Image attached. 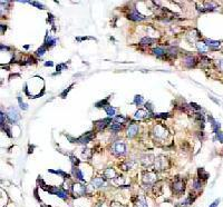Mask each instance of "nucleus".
<instances>
[{
	"mask_svg": "<svg viewBox=\"0 0 223 207\" xmlns=\"http://www.w3.org/2000/svg\"><path fill=\"white\" fill-rule=\"evenodd\" d=\"M107 102H108V99L98 101L97 104H96V107H98V108H99V107H104V108H105L106 106H108V104H107Z\"/></svg>",
	"mask_w": 223,
	"mask_h": 207,
	"instance_id": "nucleus-37",
	"label": "nucleus"
},
{
	"mask_svg": "<svg viewBox=\"0 0 223 207\" xmlns=\"http://www.w3.org/2000/svg\"><path fill=\"white\" fill-rule=\"evenodd\" d=\"M168 115H170V114H167V113L166 114L163 113V114H157V115H155V117H156V118H167Z\"/></svg>",
	"mask_w": 223,
	"mask_h": 207,
	"instance_id": "nucleus-43",
	"label": "nucleus"
},
{
	"mask_svg": "<svg viewBox=\"0 0 223 207\" xmlns=\"http://www.w3.org/2000/svg\"><path fill=\"white\" fill-rule=\"evenodd\" d=\"M216 138L219 139V142H221V143H223V133H221V131H219V133L216 134Z\"/></svg>",
	"mask_w": 223,
	"mask_h": 207,
	"instance_id": "nucleus-45",
	"label": "nucleus"
},
{
	"mask_svg": "<svg viewBox=\"0 0 223 207\" xmlns=\"http://www.w3.org/2000/svg\"><path fill=\"white\" fill-rule=\"evenodd\" d=\"M134 104L135 105H137V106H139V105H142L143 104V97L142 96H135L134 98Z\"/></svg>",
	"mask_w": 223,
	"mask_h": 207,
	"instance_id": "nucleus-35",
	"label": "nucleus"
},
{
	"mask_svg": "<svg viewBox=\"0 0 223 207\" xmlns=\"http://www.w3.org/2000/svg\"><path fill=\"white\" fill-rule=\"evenodd\" d=\"M133 166H134V161H126V163H124V164H122L121 167L124 170H128V169H130Z\"/></svg>",
	"mask_w": 223,
	"mask_h": 207,
	"instance_id": "nucleus-30",
	"label": "nucleus"
},
{
	"mask_svg": "<svg viewBox=\"0 0 223 207\" xmlns=\"http://www.w3.org/2000/svg\"><path fill=\"white\" fill-rule=\"evenodd\" d=\"M52 65H54V62H52V61H47L46 64H45V66H47V67H48V66H49V67H51Z\"/></svg>",
	"mask_w": 223,
	"mask_h": 207,
	"instance_id": "nucleus-48",
	"label": "nucleus"
},
{
	"mask_svg": "<svg viewBox=\"0 0 223 207\" xmlns=\"http://www.w3.org/2000/svg\"><path fill=\"white\" fill-rule=\"evenodd\" d=\"M154 42H155V39H152V38H149V37H145L141 39V42H139V44L143 45V46H149V45H152Z\"/></svg>",
	"mask_w": 223,
	"mask_h": 207,
	"instance_id": "nucleus-23",
	"label": "nucleus"
},
{
	"mask_svg": "<svg viewBox=\"0 0 223 207\" xmlns=\"http://www.w3.org/2000/svg\"><path fill=\"white\" fill-rule=\"evenodd\" d=\"M105 110H106L108 117H114V116H115V111H116V109H115L114 107H112L108 105V106L105 107Z\"/></svg>",
	"mask_w": 223,
	"mask_h": 207,
	"instance_id": "nucleus-28",
	"label": "nucleus"
},
{
	"mask_svg": "<svg viewBox=\"0 0 223 207\" xmlns=\"http://www.w3.org/2000/svg\"><path fill=\"white\" fill-rule=\"evenodd\" d=\"M127 18L130 19V20H133V21H142V20H145L146 17H144L143 15H141L137 10L133 8V9L130 11V14L127 15Z\"/></svg>",
	"mask_w": 223,
	"mask_h": 207,
	"instance_id": "nucleus-7",
	"label": "nucleus"
},
{
	"mask_svg": "<svg viewBox=\"0 0 223 207\" xmlns=\"http://www.w3.org/2000/svg\"><path fill=\"white\" fill-rule=\"evenodd\" d=\"M197 174H199V177H200V179L202 178V179H208V177H209V174L205 171L203 168H199V170H197Z\"/></svg>",
	"mask_w": 223,
	"mask_h": 207,
	"instance_id": "nucleus-29",
	"label": "nucleus"
},
{
	"mask_svg": "<svg viewBox=\"0 0 223 207\" xmlns=\"http://www.w3.org/2000/svg\"><path fill=\"white\" fill-rule=\"evenodd\" d=\"M73 193L75 194V196H83L87 193V186L82 184H75L73 185Z\"/></svg>",
	"mask_w": 223,
	"mask_h": 207,
	"instance_id": "nucleus-6",
	"label": "nucleus"
},
{
	"mask_svg": "<svg viewBox=\"0 0 223 207\" xmlns=\"http://www.w3.org/2000/svg\"><path fill=\"white\" fill-rule=\"evenodd\" d=\"M184 182L180 178V177H176L175 179L173 180L172 183V189L173 192L175 194H182L184 192Z\"/></svg>",
	"mask_w": 223,
	"mask_h": 207,
	"instance_id": "nucleus-2",
	"label": "nucleus"
},
{
	"mask_svg": "<svg viewBox=\"0 0 223 207\" xmlns=\"http://www.w3.org/2000/svg\"><path fill=\"white\" fill-rule=\"evenodd\" d=\"M145 108H146L147 110H149V111L153 110V106H152V104H151V102H146V104H145Z\"/></svg>",
	"mask_w": 223,
	"mask_h": 207,
	"instance_id": "nucleus-46",
	"label": "nucleus"
},
{
	"mask_svg": "<svg viewBox=\"0 0 223 207\" xmlns=\"http://www.w3.org/2000/svg\"><path fill=\"white\" fill-rule=\"evenodd\" d=\"M96 207H102V204H98V205H97Z\"/></svg>",
	"mask_w": 223,
	"mask_h": 207,
	"instance_id": "nucleus-50",
	"label": "nucleus"
},
{
	"mask_svg": "<svg viewBox=\"0 0 223 207\" xmlns=\"http://www.w3.org/2000/svg\"><path fill=\"white\" fill-rule=\"evenodd\" d=\"M204 8L205 11H212V10H215L218 8V5L215 2H213V1H205Z\"/></svg>",
	"mask_w": 223,
	"mask_h": 207,
	"instance_id": "nucleus-18",
	"label": "nucleus"
},
{
	"mask_svg": "<svg viewBox=\"0 0 223 207\" xmlns=\"http://www.w3.org/2000/svg\"><path fill=\"white\" fill-rule=\"evenodd\" d=\"M111 129L113 131H120L122 129V125L120 123H115V124L111 125Z\"/></svg>",
	"mask_w": 223,
	"mask_h": 207,
	"instance_id": "nucleus-32",
	"label": "nucleus"
},
{
	"mask_svg": "<svg viewBox=\"0 0 223 207\" xmlns=\"http://www.w3.org/2000/svg\"><path fill=\"white\" fill-rule=\"evenodd\" d=\"M71 173H73V175L75 176V178H77V180H79V182H84V180H85L83 173L80 171V169H79V168H77V167H73Z\"/></svg>",
	"mask_w": 223,
	"mask_h": 207,
	"instance_id": "nucleus-15",
	"label": "nucleus"
},
{
	"mask_svg": "<svg viewBox=\"0 0 223 207\" xmlns=\"http://www.w3.org/2000/svg\"><path fill=\"white\" fill-rule=\"evenodd\" d=\"M183 64H184V66L185 67H187V68H192V67H194L195 65H196V58H195L194 56H186L185 58L183 59Z\"/></svg>",
	"mask_w": 223,
	"mask_h": 207,
	"instance_id": "nucleus-10",
	"label": "nucleus"
},
{
	"mask_svg": "<svg viewBox=\"0 0 223 207\" xmlns=\"http://www.w3.org/2000/svg\"><path fill=\"white\" fill-rule=\"evenodd\" d=\"M149 116V113H146L145 110H142V109H138V110L135 113V118L136 119H143V118H145V117H147Z\"/></svg>",
	"mask_w": 223,
	"mask_h": 207,
	"instance_id": "nucleus-21",
	"label": "nucleus"
},
{
	"mask_svg": "<svg viewBox=\"0 0 223 207\" xmlns=\"http://www.w3.org/2000/svg\"><path fill=\"white\" fill-rule=\"evenodd\" d=\"M166 163H167L166 158L160 156L158 158H156V159H155V168H156V169H158V170L165 169V168H166V166H167Z\"/></svg>",
	"mask_w": 223,
	"mask_h": 207,
	"instance_id": "nucleus-9",
	"label": "nucleus"
},
{
	"mask_svg": "<svg viewBox=\"0 0 223 207\" xmlns=\"http://www.w3.org/2000/svg\"><path fill=\"white\" fill-rule=\"evenodd\" d=\"M205 44H206L208 46L212 47V48H216V47H220V44H221V42L212 40V39H206V40H205Z\"/></svg>",
	"mask_w": 223,
	"mask_h": 207,
	"instance_id": "nucleus-26",
	"label": "nucleus"
},
{
	"mask_svg": "<svg viewBox=\"0 0 223 207\" xmlns=\"http://www.w3.org/2000/svg\"><path fill=\"white\" fill-rule=\"evenodd\" d=\"M111 152L115 156H123L126 154V145L123 140H117L112 145Z\"/></svg>",
	"mask_w": 223,
	"mask_h": 207,
	"instance_id": "nucleus-1",
	"label": "nucleus"
},
{
	"mask_svg": "<svg viewBox=\"0 0 223 207\" xmlns=\"http://www.w3.org/2000/svg\"><path fill=\"white\" fill-rule=\"evenodd\" d=\"M112 123L111 118H107V119H102V120H98V121H95V126L97 127L98 130H103L107 126V124Z\"/></svg>",
	"mask_w": 223,
	"mask_h": 207,
	"instance_id": "nucleus-12",
	"label": "nucleus"
},
{
	"mask_svg": "<svg viewBox=\"0 0 223 207\" xmlns=\"http://www.w3.org/2000/svg\"><path fill=\"white\" fill-rule=\"evenodd\" d=\"M104 177L105 178H108V179H115L116 178V173H115V170L113 169V168H107V169L104 170Z\"/></svg>",
	"mask_w": 223,
	"mask_h": 207,
	"instance_id": "nucleus-13",
	"label": "nucleus"
},
{
	"mask_svg": "<svg viewBox=\"0 0 223 207\" xmlns=\"http://www.w3.org/2000/svg\"><path fill=\"white\" fill-rule=\"evenodd\" d=\"M201 64L203 65V67H205V66H209V65H210V59H209V58H206V57H202V58H201Z\"/></svg>",
	"mask_w": 223,
	"mask_h": 207,
	"instance_id": "nucleus-38",
	"label": "nucleus"
},
{
	"mask_svg": "<svg viewBox=\"0 0 223 207\" xmlns=\"http://www.w3.org/2000/svg\"><path fill=\"white\" fill-rule=\"evenodd\" d=\"M209 119L211 120V123H212V129H213V131L215 134L219 133V129H220V123H218L216 120H214L211 116L209 117Z\"/></svg>",
	"mask_w": 223,
	"mask_h": 207,
	"instance_id": "nucleus-24",
	"label": "nucleus"
},
{
	"mask_svg": "<svg viewBox=\"0 0 223 207\" xmlns=\"http://www.w3.org/2000/svg\"><path fill=\"white\" fill-rule=\"evenodd\" d=\"M67 68V65L66 64H60L57 66V71H60V70H63V69H66Z\"/></svg>",
	"mask_w": 223,
	"mask_h": 207,
	"instance_id": "nucleus-42",
	"label": "nucleus"
},
{
	"mask_svg": "<svg viewBox=\"0 0 223 207\" xmlns=\"http://www.w3.org/2000/svg\"><path fill=\"white\" fill-rule=\"evenodd\" d=\"M30 5L36 6V7H38L39 9H45V7H44L42 4H39V2H36V1H30Z\"/></svg>",
	"mask_w": 223,
	"mask_h": 207,
	"instance_id": "nucleus-40",
	"label": "nucleus"
},
{
	"mask_svg": "<svg viewBox=\"0 0 223 207\" xmlns=\"http://www.w3.org/2000/svg\"><path fill=\"white\" fill-rule=\"evenodd\" d=\"M49 173H52V174H56V175H60L63 176L65 179H69V175L68 174H66L65 171H63V170H49Z\"/></svg>",
	"mask_w": 223,
	"mask_h": 207,
	"instance_id": "nucleus-27",
	"label": "nucleus"
},
{
	"mask_svg": "<svg viewBox=\"0 0 223 207\" xmlns=\"http://www.w3.org/2000/svg\"><path fill=\"white\" fill-rule=\"evenodd\" d=\"M45 52H46V47L42 46L36 51V56H38V57H42V56L45 55Z\"/></svg>",
	"mask_w": 223,
	"mask_h": 207,
	"instance_id": "nucleus-33",
	"label": "nucleus"
},
{
	"mask_svg": "<svg viewBox=\"0 0 223 207\" xmlns=\"http://www.w3.org/2000/svg\"><path fill=\"white\" fill-rule=\"evenodd\" d=\"M137 133H138V126L137 125H130V127L127 128V136L130 138L134 137Z\"/></svg>",
	"mask_w": 223,
	"mask_h": 207,
	"instance_id": "nucleus-14",
	"label": "nucleus"
},
{
	"mask_svg": "<svg viewBox=\"0 0 223 207\" xmlns=\"http://www.w3.org/2000/svg\"><path fill=\"white\" fill-rule=\"evenodd\" d=\"M153 134H154V136L156 138H158V139H164V138H166L167 135H168V134H167V129L164 128L161 125H156V126L154 127Z\"/></svg>",
	"mask_w": 223,
	"mask_h": 207,
	"instance_id": "nucleus-3",
	"label": "nucleus"
},
{
	"mask_svg": "<svg viewBox=\"0 0 223 207\" xmlns=\"http://www.w3.org/2000/svg\"><path fill=\"white\" fill-rule=\"evenodd\" d=\"M190 107H191V108H193V109H195V110H200V109H201V107L199 106V105L194 104V102H191Z\"/></svg>",
	"mask_w": 223,
	"mask_h": 207,
	"instance_id": "nucleus-41",
	"label": "nucleus"
},
{
	"mask_svg": "<svg viewBox=\"0 0 223 207\" xmlns=\"http://www.w3.org/2000/svg\"><path fill=\"white\" fill-rule=\"evenodd\" d=\"M7 116H8V119H9L10 123L12 124H16L19 119H20V115H19L18 110L14 108V107H10L8 111H7Z\"/></svg>",
	"mask_w": 223,
	"mask_h": 207,
	"instance_id": "nucleus-4",
	"label": "nucleus"
},
{
	"mask_svg": "<svg viewBox=\"0 0 223 207\" xmlns=\"http://www.w3.org/2000/svg\"><path fill=\"white\" fill-rule=\"evenodd\" d=\"M135 207H147V203H146V199L144 197H138L137 202L135 203Z\"/></svg>",
	"mask_w": 223,
	"mask_h": 207,
	"instance_id": "nucleus-25",
	"label": "nucleus"
},
{
	"mask_svg": "<svg viewBox=\"0 0 223 207\" xmlns=\"http://www.w3.org/2000/svg\"><path fill=\"white\" fill-rule=\"evenodd\" d=\"M201 187H202V183H201V180L194 179V182H193V189H195V190H200Z\"/></svg>",
	"mask_w": 223,
	"mask_h": 207,
	"instance_id": "nucleus-31",
	"label": "nucleus"
},
{
	"mask_svg": "<svg viewBox=\"0 0 223 207\" xmlns=\"http://www.w3.org/2000/svg\"><path fill=\"white\" fill-rule=\"evenodd\" d=\"M215 65H216V68H218L220 71H223V60H218V61L215 62Z\"/></svg>",
	"mask_w": 223,
	"mask_h": 207,
	"instance_id": "nucleus-39",
	"label": "nucleus"
},
{
	"mask_svg": "<svg viewBox=\"0 0 223 207\" xmlns=\"http://www.w3.org/2000/svg\"><path fill=\"white\" fill-rule=\"evenodd\" d=\"M18 101H19V105H20V108H21V109H23V110H27V109H28L27 104H25V102L21 100V97H20V96H18Z\"/></svg>",
	"mask_w": 223,
	"mask_h": 207,
	"instance_id": "nucleus-36",
	"label": "nucleus"
},
{
	"mask_svg": "<svg viewBox=\"0 0 223 207\" xmlns=\"http://www.w3.org/2000/svg\"><path fill=\"white\" fill-rule=\"evenodd\" d=\"M92 184L95 186V187H102L103 185H105V182L103 179L102 177H95L92 179Z\"/></svg>",
	"mask_w": 223,
	"mask_h": 207,
	"instance_id": "nucleus-20",
	"label": "nucleus"
},
{
	"mask_svg": "<svg viewBox=\"0 0 223 207\" xmlns=\"http://www.w3.org/2000/svg\"><path fill=\"white\" fill-rule=\"evenodd\" d=\"M47 190H48L49 193L55 194L56 196H58V197L61 198V199H67V198H68V194L66 193L64 189L57 188V187H52V188H48Z\"/></svg>",
	"mask_w": 223,
	"mask_h": 207,
	"instance_id": "nucleus-8",
	"label": "nucleus"
},
{
	"mask_svg": "<svg viewBox=\"0 0 223 207\" xmlns=\"http://www.w3.org/2000/svg\"><path fill=\"white\" fill-rule=\"evenodd\" d=\"M57 44V39L52 38L50 35H47L46 39H45V47H52Z\"/></svg>",
	"mask_w": 223,
	"mask_h": 207,
	"instance_id": "nucleus-17",
	"label": "nucleus"
},
{
	"mask_svg": "<svg viewBox=\"0 0 223 207\" xmlns=\"http://www.w3.org/2000/svg\"><path fill=\"white\" fill-rule=\"evenodd\" d=\"M126 120L125 117H123V116H117V117H115V121H121V123H124Z\"/></svg>",
	"mask_w": 223,
	"mask_h": 207,
	"instance_id": "nucleus-44",
	"label": "nucleus"
},
{
	"mask_svg": "<svg viewBox=\"0 0 223 207\" xmlns=\"http://www.w3.org/2000/svg\"><path fill=\"white\" fill-rule=\"evenodd\" d=\"M152 51H153L154 55L156 56V57H158V58H161V57H163V56L166 54V51L164 50L163 48H160V47H157V48H154Z\"/></svg>",
	"mask_w": 223,
	"mask_h": 207,
	"instance_id": "nucleus-22",
	"label": "nucleus"
},
{
	"mask_svg": "<svg viewBox=\"0 0 223 207\" xmlns=\"http://www.w3.org/2000/svg\"><path fill=\"white\" fill-rule=\"evenodd\" d=\"M93 137H94V133H92V131H89V133H87V134H85V135H83L82 137H79L78 139H77V143H79V144H87V143H89L92 139H93Z\"/></svg>",
	"mask_w": 223,
	"mask_h": 207,
	"instance_id": "nucleus-11",
	"label": "nucleus"
},
{
	"mask_svg": "<svg viewBox=\"0 0 223 207\" xmlns=\"http://www.w3.org/2000/svg\"><path fill=\"white\" fill-rule=\"evenodd\" d=\"M4 30H6V26L5 25H1V33H4Z\"/></svg>",
	"mask_w": 223,
	"mask_h": 207,
	"instance_id": "nucleus-49",
	"label": "nucleus"
},
{
	"mask_svg": "<svg viewBox=\"0 0 223 207\" xmlns=\"http://www.w3.org/2000/svg\"><path fill=\"white\" fill-rule=\"evenodd\" d=\"M70 161H71V164H73V167H77V166L79 165V163H80L78 158L75 156H70Z\"/></svg>",
	"mask_w": 223,
	"mask_h": 207,
	"instance_id": "nucleus-34",
	"label": "nucleus"
},
{
	"mask_svg": "<svg viewBox=\"0 0 223 207\" xmlns=\"http://www.w3.org/2000/svg\"><path fill=\"white\" fill-rule=\"evenodd\" d=\"M219 203H220V199H216L214 203H212V205H211L210 207H216L219 205Z\"/></svg>",
	"mask_w": 223,
	"mask_h": 207,
	"instance_id": "nucleus-47",
	"label": "nucleus"
},
{
	"mask_svg": "<svg viewBox=\"0 0 223 207\" xmlns=\"http://www.w3.org/2000/svg\"><path fill=\"white\" fill-rule=\"evenodd\" d=\"M157 180V175L154 171H147L143 175V183L147 185L154 184Z\"/></svg>",
	"mask_w": 223,
	"mask_h": 207,
	"instance_id": "nucleus-5",
	"label": "nucleus"
},
{
	"mask_svg": "<svg viewBox=\"0 0 223 207\" xmlns=\"http://www.w3.org/2000/svg\"><path fill=\"white\" fill-rule=\"evenodd\" d=\"M154 161H155V159H154L153 155H145V156H143V159H142V163H143V165L147 166V167L152 165Z\"/></svg>",
	"mask_w": 223,
	"mask_h": 207,
	"instance_id": "nucleus-16",
	"label": "nucleus"
},
{
	"mask_svg": "<svg viewBox=\"0 0 223 207\" xmlns=\"http://www.w3.org/2000/svg\"><path fill=\"white\" fill-rule=\"evenodd\" d=\"M196 48H197V50H199L200 54H205V52L208 51V46H206V44L203 41L196 42Z\"/></svg>",
	"mask_w": 223,
	"mask_h": 207,
	"instance_id": "nucleus-19",
	"label": "nucleus"
}]
</instances>
